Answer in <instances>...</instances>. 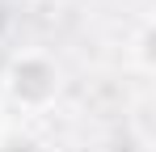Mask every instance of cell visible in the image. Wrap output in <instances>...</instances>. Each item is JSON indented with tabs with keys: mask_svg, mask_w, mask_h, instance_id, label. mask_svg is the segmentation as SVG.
<instances>
[{
	"mask_svg": "<svg viewBox=\"0 0 156 152\" xmlns=\"http://www.w3.org/2000/svg\"><path fill=\"white\" fill-rule=\"evenodd\" d=\"M9 89L21 106H47L59 89V76H55V63L42 59V55H21L13 59L9 68Z\"/></svg>",
	"mask_w": 156,
	"mask_h": 152,
	"instance_id": "6da1fadb",
	"label": "cell"
},
{
	"mask_svg": "<svg viewBox=\"0 0 156 152\" xmlns=\"http://www.w3.org/2000/svg\"><path fill=\"white\" fill-rule=\"evenodd\" d=\"M0 152H38V144L21 131H0Z\"/></svg>",
	"mask_w": 156,
	"mask_h": 152,
	"instance_id": "7a4b0ae2",
	"label": "cell"
}]
</instances>
